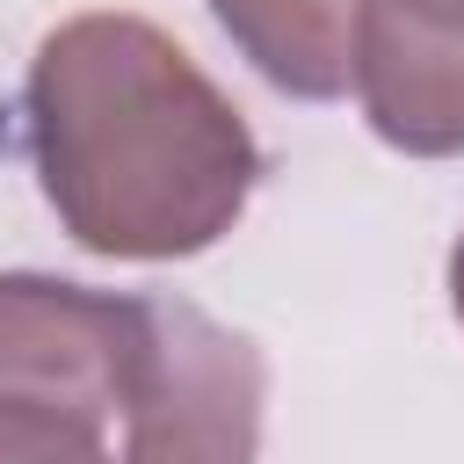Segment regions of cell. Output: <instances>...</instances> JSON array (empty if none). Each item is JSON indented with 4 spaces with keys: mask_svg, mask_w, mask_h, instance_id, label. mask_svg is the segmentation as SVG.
<instances>
[{
    "mask_svg": "<svg viewBox=\"0 0 464 464\" xmlns=\"http://www.w3.org/2000/svg\"><path fill=\"white\" fill-rule=\"evenodd\" d=\"M22 138L44 203L102 261H188L218 246L261 145L232 94L145 14H65L22 80Z\"/></svg>",
    "mask_w": 464,
    "mask_h": 464,
    "instance_id": "cell-1",
    "label": "cell"
},
{
    "mask_svg": "<svg viewBox=\"0 0 464 464\" xmlns=\"http://www.w3.org/2000/svg\"><path fill=\"white\" fill-rule=\"evenodd\" d=\"M268 362L188 297H152V348L116 420V464H254Z\"/></svg>",
    "mask_w": 464,
    "mask_h": 464,
    "instance_id": "cell-2",
    "label": "cell"
},
{
    "mask_svg": "<svg viewBox=\"0 0 464 464\" xmlns=\"http://www.w3.org/2000/svg\"><path fill=\"white\" fill-rule=\"evenodd\" d=\"M152 348V297L87 290L65 276H0V392L102 420L116 442L123 399Z\"/></svg>",
    "mask_w": 464,
    "mask_h": 464,
    "instance_id": "cell-3",
    "label": "cell"
},
{
    "mask_svg": "<svg viewBox=\"0 0 464 464\" xmlns=\"http://www.w3.org/2000/svg\"><path fill=\"white\" fill-rule=\"evenodd\" d=\"M355 102L406 160H464V0H355Z\"/></svg>",
    "mask_w": 464,
    "mask_h": 464,
    "instance_id": "cell-4",
    "label": "cell"
},
{
    "mask_svg": "<svg viewBox=\"0 0 464 464\" xmlns=\"http://www.w3.org/2000/svg\"><path fill=\"white\" fill-rule=\"evenodd\" d=\"M239 58L290 102H341L355 87V0H210Z\"/></svg>",
    "mask_w": 464,
    "mask_h": 464,
    "instance_id": "cell-5",
    "label": "cell"
},
{
    "mask_svg": "<svg viewBox=\"0 0 464 464\" xmlns=\"http://www.w3.org/2000/svg\"><path fill=\"white\" fill-rule=\"evenodd\" d=\"M0 464H116V442L102 420L0 392Z\"/></svg>",
    "mask_w": 464,
    "mask_h": 464,
    "instance_id": "cell-6",
    "label": "cell"
},
{
    "mask_svg": "<svg viewBox=\"0 0 464 464\" xmlns=\"http://www.w3.org/2000/svg\"><path fill=\"white\" fill-rule=\"evenodd\" d=\"M450 312H457V326H464V232H457V246H450Z\"/></svg>",
    "mask_w": 464,
    "mask_h": 464,
    "instance_id": "cell-7",
    "label": "cell"
}]
</instances>
